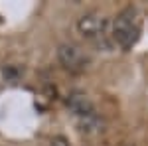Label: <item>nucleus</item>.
<instances>
[{
	"instance_id": "f257e3e1",
	"label": "nucleus",
	"mask_w": 148,
	"mask_h": 146,
	"mask_svg": "<svg viewBox=\"0 0 148 146\" xmlns=\"http://www.w3.org/2000/svg\"><path fill=\"white\" fill-rule=\"evenodd\" d=\"M140 30H142L140 12L134 6H126L125 10H121L116 14V18L111 24V40L123 51H128L138 42Z\"/></svg>"
},
{
	"instance_id": "f03ea898",
	"label": "nucleus",
	"mask_w": 148,
	"mask_h": 146,
	"mask_svg": "<svg viewBox=\"0 0 148 146\" xmlns=\"http://www.w3.org/2000/svg\"><path fill=\"white\" fill-rule=\"evenodd\" d=\"M77 32L83 38L95 42L97 45H107L111 44V32H109V22L107 18L99 12H87L77 20Z\"/></svg>"
},
{
	"instance_id": "7ed1b4c3",
	"label": "nucleus",
	"mask_w": 148,
	"mask_h": 146,
	"mask_svg": "<svg viewBox=\"0 0 148 146\" xmlns=\"http://www.w3.org/2000/svg\"><path fill=\"white\" fill-rule=\"evenodd\" d=\"M57 59L63 67L71 71V73H81L85 71L89 59L85 57V53L81 51L75 44H61L57 47Z\"/></svg>"
},
{
	"instance_id": "20e7f679",
	"label": "nucleus",
	"mask_w": 148,
	"mask_h": 146,
	"mask_svg": "<svg viewBox=\"0 0 148 146\" xmlns=\"http://www.w3.org/2000/svg\"><path fill=\"white\" fill-rule=\"evenodd\" d=\"M67 107L77 119H85V117L95 114V107H93L91 99L81 91H71L67 95Z\"/></svg>"
},
{
	"instance_id": "39448f33",
	"label": "nucleus",
	"mask_w": 148,
	"mask_h": 146,
	"mask_svg": "<svg viewBox=\"0 0 148 146\" xmlns=\"http://www.w3.org/2000/svg\"><path fill=\"white\" fill-rule=\"evenodd\" d=\"M51 146H69L67 138H63V136H53L51 138Z\"/></svg>"
}]
</instances>
